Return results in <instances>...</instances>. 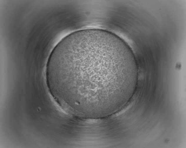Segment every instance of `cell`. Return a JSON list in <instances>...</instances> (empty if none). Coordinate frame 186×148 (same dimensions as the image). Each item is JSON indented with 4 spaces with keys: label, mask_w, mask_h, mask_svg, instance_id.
Segmentation results:
<instances>
[{
    "label": "cell",
    "mask_w": 186,
    "mask_h": 148,
    "mask_svg": "<svg viewBox=\"0 0 186 148\" xmlns=\"http://www.w3.org/2000/svg\"><path fill=\"white\" fill-rule=\"evenodd\" d=\"M137 66L132 50L119 37L88 29L69 35L55 47L46 76L55 96L69 110L100 117L115 112L131 98Z\"/></svg>",
    "instance_id": "1"
}]
</instances>
